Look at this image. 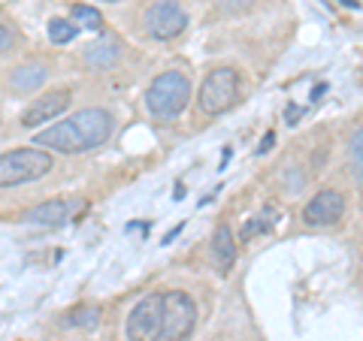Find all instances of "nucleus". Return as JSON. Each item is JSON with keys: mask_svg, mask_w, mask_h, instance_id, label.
Segmentation results:
<instances>
[{"mask_svg": "<svg viewBox=\"0 0 363 341\" xmlns=\"http://www.w3.org/2000/svg\"><path fill=\"white\" fill-rule=\"evenodd\" d=\"M112 127L116 124H112V115L106 109H82L67 121H58L49 130L37 133L33 145H45V149L61 151V154H82L109 142Z\"/></svg>", "mask_w": 363, "mask_h": 341, "instance_id": "1", "label": "nucleus"}, {"mask_svg": "<svg viewBox=\"0 0 363 341\" xmlns=\"http://www.w3.org/2000/svg\"><path fill=\"white\" fill-rule=\"evenodd\" d=\"M191 100V79L179 70L161 73L145 91V106L157 121H173L185 112Z\"/></svg>", "mask_w": 363, "mask_h": 341, "instance_id": "2", "label": "nucleus"}, {"mask_svg": "<svg viewBox=\"0 0 363 341\" xmlns=\"http://www.w3.org/2000/svg\"><path fill=\"white\" fill-rule=\"evenodd\" d=\"M52 169V154L43 149H16L0 157V185L16 187L25 181L43 178Z\"/></svg>", "mask_w": 363, "mask_h": 341, "instance_id": "3", "label": "nucleus"}, {"mask_svg": "<svg viewBox=\"0 0 363 341\" xmlns=\"http://www.w3.org/2000/svg\"><path fill=\"white\" fill-rule=\"evenodd\" d=\"M130 341H161L164 338V293H149L128 314Z\"/></svg>", "mask_w": 363, "mask_h": 341, "instance_id": "4", "label": "nucleus"}, {"mask_svg": "<svg viewBox=\"0 0 363 341\" xmlns=\"http://www.w3.org/2000/svg\"><path fill=\"white\" fill-rule=\"evenodd\" d=\"M197 323V305L188 293L167 290L164 293V341H188Z\"/></svg>", "mask_w": 363, "mask_h": 341, "instance_id": "5", "label": "nucleus"}, {"mask_svg": "<svg viewBox=\"0 0 363 341\" xmlns=\"http://www.w3.org/2000/svg\"><path fill=\"white\" fill-rule=\"evenodd\" d=\"M236 91H240V76L230 67H218L206 76V82L200 85V109L206 115H221L233 106Z\"/></svg>", "mask_w": 363, "mask_h": 341, "instance_id": "6", "label": "nucleus"}, {"mask_svg": "<svg viewBox=\"0 0 363 341\" xmlns=\"http://www.w3.org/2000/svg\"><path fill=\"white\" fill-rule=\"evenodd\" d=\"M143 25H145V33L155 40H173L185 30L188 16L179 6V0H152L143 13Z\"/></svg>", "mask_w": 363, "mask_h": 341, "instance_id": "7", "label": "nucleus"}, {"mask_svg": "<svg viewBox=\"0 0 363 341\" xmlns=\"http://www.w3.org/2000/svg\"><path fill=\"white\" fill-rule=\"evenodd\" d=\"M345 214V200L339 190H318L309 200V206L303 209V221L309 226H330Z\"/></svg>", "mask_w": 363, "mask_h": 341, "instance_id": "8", "label": "nucleus"}, {"mask_svg": "<svg viewBox=\"0 0 363 341\" xmlns=\"http://www.w3.org/2000/svg\"><path fill=\"white\" fill-rule=\"evenodd\" d=\"M67 106H70V94H67V91H55V94L37 97V103H30L21 112V127H37L43 121L58 118Z\"/></svg>", "mask_w": 363, "mask_h": 341, "instance_id": "9", "label": "nucleus"}, {"mask_svg": "<svg viewBox=\"0 0 363 341\" xmlns=\"http://www.w3.org/2000/svg\"><path fill=\"white\" fill-rule=\"evenodd\" d=\"M209 254H212V263H215V269H218L221 275H227V272L233 269V263H236V242H233V233H230V226L227 224L215 226Z\"/></svg>", "mask_w": 363, "mask_h": 341, "instance_id": "10", "label": "nucleus"}, {"mask_svg": "<svg viewBox=\"0 0 363 341\" xmlns=\"http://www.w3.org/2000/svg\"><path fill=\"white\" fill-rule=\"evenodd\" d=\"M73 209H76V206H73V202H67V200H49V202H43V206L25 212V221L55 226V224H64L67 218H70Z\"/></svg>", "mask_w": 363, "mask_h": 341, "instance_id": "11", "label": "nucleus"}, {"mask_svg": "<svg viewBox=\"0 0 363 341\" xmlns=\"http://www.w3.org/2000/svg\"><path fill=\"white\" fill-rule=\"evenodd\" d=\"M118 54H121V45H118V40H109V37H104V40L91 42L88 49H85V61H88L91 67H112V64L118 61Z\"/></svg>", "mask_w": 363, "mask_h": 341, "instance_id": "12", "label": "nucleus"}, {"mask_svg": "<svg viewBox=\"0 0 363 341\" xmlns=\"http://www.w3.org/2000/svg\"><path fill=\"white\" fill-rule=\"evenodd\" d=\"M43 82H45V70H43L40 64L18 67V70H13V79H9L13 91H21V94H30V91H37Z\"/></svg>", "mask_w": 363, "mask_h": 341, "instance_id": "13", "label": "nucleus"}, {"mask_svg": "<svg viewBox=\"0 0 363 341\" xmlns=\"http://www.w3.org/2000/svg\"><path fill=\"white\" fill-rule=\"evenodd\" d=\"M276 221H279V209H276V206H267L264 212L257 214L255 221H248V224L242 226V233H240V236H242V242H252L255 236H260V233H269L272 226H276Z\"/></svg>", "mask_w": 363, "mask_h": 341, "instance_id": "14", "label": "nucleus"}, {"mask_svg": "<svg viewBox=\"0 0 363 341\" xmlns=\"http://www.w3.org/2000/svg\"><path fill=\"white\" fill-rule=\"evenodd\" d=\"M76 33H79V25H73V21H67V18H52V21H49V40H52L55 45L73 42Z\"/></svg>", "mask_w": 363, "mask_h": 341, "instance_id": "15", "label": "nucleus"}, {"mask_svg": "<svg viewBox=\"0 0 363 341\" xmlns=\"http://www.w3.org/2000/svg\"><path fill=\"white\" fill-rule=\"evenodd\" d=\"M70 16H73V18H76V21H79V25H82V28H88V30H100V28H104V16H100L94 6L73 4Z\"/></svg>", "mask_w": 363, "mask_h": 341, "instance_id": "16", "label": "nucleus"}, {"mask_svg": "<svg viewBox=\"0 0 363 341\" xmlns=\"http://www.w3.org/2000/svg\"><path fill=\"white\" fill-rule=\"evenodd\" d=\"M100 323V311L97 308H79L73 314L64 317V326H79V329H94Z\"/></svg>", "mask_w": 363, "mask_h": 341, "instance_id": "17", "label": "nucleus"}, {"mask_svg": "<svg viewBox=\"0 0 363 341\" xmlns=\"http://www.w3.org/2000/svg\"><path fill=\"white\" fill-rule=\"evenodd\" d=\"M348 157H351V166H354L357 178L363 181V127L351 136V145H348Z\"/></svg>", "mask_w": 363, "mask_h": 341, "instance_id": "18", "label": "nucleus"}, {"mask_svg": "<svg viewBox=\"0 0 363 341\" xmlns=\"http://www.w3.org/2000/svg\"><path fill=\"white\" fill-rule=\"evenodd\" d=\"M221 9H227V13H242V9H248L255 4V0H218Z\"/></svg>", "mask_w": 363, "mask_h": 341, "instance_id": "19", "label": "nucleus"}, {"mask_svg": "<svg viewBox=\"0 0 363 341\" xmlns=\"http://www.w3.org/2000/svg\"><path fill=\"white\" fill-rule=\"evenodd\" d=\"M13 49V37H9V25H0V52H9Z\"/></svg>", "mask_w": 363, "mask_h": 341, "instance_id": "20", "label": "nucleus"}, {"mask_svg": "<svg viewBox=\"0 0 363 341\" xmlns=\"http://www.w3.org/2000/svg\"><path fill=\"white\" fill-rule=\"evenodd\" d=\"M272 149V133H267L264 136V145H260V151H269Z\"/></svg>", "mask_w": 363, "mask_h": 341, "instance_id": "21", "label": "nucleus"}, {"mask_svg": "<svg viewBox=\"0 0 363 341\" xmlns=\"http://www.w3.org/2000/svg\"><path fill=\"white\" fill-rule=\"evenodd\" d=\"M109 4H112V0H109Z\"/></svg>", "mask_w": 363, "mask_h": 341, "instance_id": "22", "label": "nucleus"}]
</instances>
